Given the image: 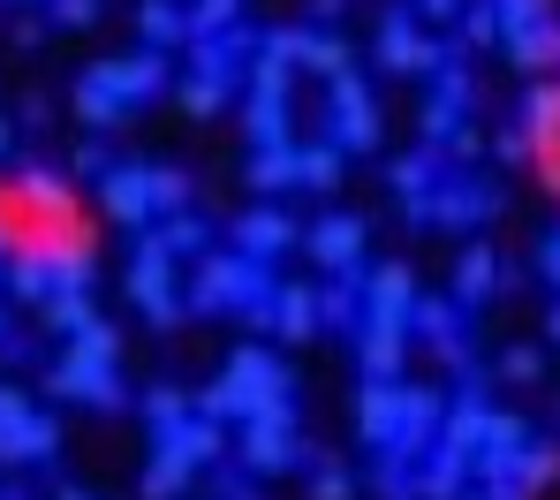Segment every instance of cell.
I'll list each match as a JSON object with an SVG mask.
<instances>
[{"label": "cell", "instance_id": "obj_1", "mask_svg": "<svg viewBox=\"0 0 560 500\" xmlns=\"http://www.w3.org/2000/svg\"><path fill=\"white\" fill-rule=\"evenodd\" d=\"M273 402H295L288 364H280L273 349L243 341V349H228V372L197 395V409H205V417H228V425H250V417H258V409H273Z\"/></svg>", "mask_w": 560, "mask_h": 500}, {"label": "cell", "instance_id": "obj_2", "mask_svg": "<svg viewBox=\"0 0 560 500\" xmlns=\"http://www.w3.org/2000/svg\"><path fill=\"white\" fill-rule=\"evenodd\" d=\"M273 266L250 258V251H205L197 258V281H189V311H243L250 326H266V303H273Z\"/></svg>", "mask_w": 560, "mask_h": 500}, {"label": "cell", "instance_id": "obj_3", "mask_svg": "<svg viewBox=\"0 0 560 500\" xmlns=\"http://www.w3.org/2000/svg\"><path fill=\"white\" fill-rule=\"evenodd\" d=\"M114 357H121V334L98 318L92 334H77L61 357H54V372H46V387L61 402H92V409H121L129 387H121V372H114Z\"/></svg>", "mask_w": 560, "mask_h": 500}, {"label": "cell", "instance_id": "obj_4", "mask_svg": "<svg viewBox=\"0 0 560 500\" xmlns=\"http://www.w3.org/2000/svg\"><path fill=\"white\" fill-rule=\"evenodd\" d=\"M288 92H295V61L280 54V38L266 31V54L250 61V100H243V121H250V152H266V144H295V114H288Z\"/></svg>", "mask_w": 560, "mask_h": 500}, {"label": "cell", "instance_id": "obj_5", "mask_svg": "<svg viewBox=\"0 0 560 500\" xmlns=\"http://www.w3.org/2000/svg\"><path fill=\"white\" fill-rule=\"evenodd\" d=\"M129 303L167 334V326H183V311H189V296H183V281H175V251L160 243V235H144L137 243V258H129Z\"/></svg>", "mask_w": 560, "mask_h": 500}, {"label": "cell", "instance_id": "obj_6", "mask_svg": "<svg viewBox=\"0 0 560 500\" xmlns=\"http://www.w3.org/2000/svg\"><path fill=\"white\" fill-rule=\"evenodd\" d=\"M235 447H243V470L250 478H280L303 463V425H295V402H273L258 409L250 425H235Z\"/></svg>", "mask_w": 560, "mask_h": 500}, {"label": "cell", "instance_id": "obj_7", "mask_svg": "<svg viewBox=\"0 0 560 500\" xmlns=\"http://www.w3.org/2000/svg\"><path fill=\"white\" fill-rule=\"evenodd\" d=\"M318 137H334L349 160H357V152H378V100H372V84H364L357 69L326 84V129H318Z\"/></svg>", "mask_w": 560, "mask_h": 500}, {"label": "cell", "instance_id": "obj_8", "mask_svg": "<svg viewBox=\"0 0 560 500\" xmlns=\"http://www.w3.org/2000/svg\"><path fill=\"white\" fill-rule=\"evenodd\" d=\"M447 54H455V46H440L409 0L378 15V69H394V77H424V69H440Z\"/></svg>", "mask_w": 560, "mask_h": 500}, {"label": "cell", "instance_id": "obj_9", "mask_svg": "<svg viewBox=\"0 0 560 500\" xmlns=\"http://www.w3.org/2000/svg\"><path fill=\"white\" fill-rule=\"evenodd\" d=\"M469 100H477V77L463 69V46H455V54L432 69V100H424V114H417V129H424V144H432V152H440V144H455V137L469 129V121H463Z\"/></svg>", "mask_w": 560, "mask_h": 500}, {"label": "cell", "instance_id": "obj_10", "mask_svg": "<svg viewBox=\"0 0 560 500\" xmlns=\"http://www.w3.org/2000/svg\"><path fill=\"white\" fill-rule=\"evenodd\" d=\"M92 84H106L121 106H144L167 92V54H152V46H137V54H121V61H92L84 69Z\"/></svg>", "mask_w": 560, "mask_h": 500}, {"label": "cell", "instance_id": "obj_11", "mask_svg": "<svg viewBox=\"0 0 560 500\" xmlns=\"http://www.w3.org/2000/svg\"><path fill=\"white\" fill-rule=\"evenodd\" d=\"M364 243H372V220L364 212L311 220V266H326V274H364Z\"/></svg>", "mask_w": 560, "mask_h": 500}, {"label": "cell", "instance_id": "obj_12", "mask_svg": "<svg viewBox=\"0 0 560 500\" xmlns=\"http://www.w3.org/2000/svg\"><path fill=\"white\" fill-rule=\"evenodd\" d=\"M273 38H280V54H288L295 69H311V77H326V84L357 69V54H349V38H334L326 23H288V31H273Z\"/></svg>", "mask_w": 560, "mask_h": 500}, {"label": "cell", "instance_id": "obj_13", "mask_svg": "<svg viewBox=\"0 0 560 500\" xmlns=\"http://www.w3.org/2000/svg\"><path fill=\"white\" fill-rule=\"evenodd\" d=\"M98 205H106L121 228L152 235V220H160V198H152V167H114V175H98Z\"/></svg>", "mask_w": 560, "mask_h": 500}, {"label": "cell", "instance_id": "obj_14", "mask_svg": "<svg viewBox=\"0 0 560 500\" xmlns=\"http://www.w3.org/2000/svg\"><path fill=\"white\" fill-rule=\"evenodd\" d=\"M295 243H303V235H295V220H288L273 198L235 212V251H250V258H266V266H273V258H288V251H295Z\"/></svg>", "mask_w": 560, "mask_h": 500}, {"label": "cell", "instance_id": "obj_15", "mask_svg": "<svg viewBox=\"0 0 560 500\" xmlns=\"http://www.w3.org/2000/svg\"><path fill=\"white\" fill-rule=\"evenodd\" d=\"M357 432L372 455H394L401 447V380H364L357 395Z\"/></svg>", "mask_w": 560, "mask_h": 500}, {"label": "cell", "instance_id": "obj_16", "mask_svg": "<svg viewBox=\"0 0 560 500\" xmlns=\"http://www.w3.org/2000/svg\"><path fill=\"white\" fill-rule=\"evenodd\" d=\"M492 212H500V190H485V183H469V175H455V183L432 190V228H447V235H469V228L492 220Z\"/></svg>", "mask_w": 560, "mask_h": 500}, {"label": "cell", "instance_id": "obj_17", "mask_svg": "<svg viewBox=\"0 0 560 500\" xmlns=\"http://www.w3.org/2000/svg\"><path fill=\"white\" fill-rule=\"evenodd\" d=\"M8 198L23 205V212H38L46 228H69V220H77V190H69V183H61L54 167H23Z\"/></svg>", "mask_w": 560, "mask_h": 500}, {"label": "cell", "instance_id": "obj_18", "mask_svg": "<svg viewBox=\"0 0 560 500\" xmlns=\"http://www.w3.org/2000/svg\"><path fill=\"white\" fill-rule=\"evenodd\" d=\"M326 318H318V289L311 281H280L273 303H266V334H280V341H311Z\"/></svg>", "mask_w": 560, "mask_h": 500}, {"label": "cell", "instance_id": "obj_19", "mask_svg": "<svg viewBox=\"0 0 560 500\" xmlns=\"http://www.w3.org/2000/svg\"><path fill=\"white\" fill-rule=\"evenodd\" d=\"M508 289V266L492 258V243H463L455 251V303H492Z\"/></svg>", "mask_w": 560, "mask_h": 500}, {"label": "cell", "instance_id": "obj_20", "mask_svg": "<svg viewBox=\"0 0 560 500\" xmlns=\"http://www.w3.org/2000/svg\"><path fill=\"white\" fill-rule=\"evenodd\" d=\"M61 447V425L46 417V409H31V417H15L8 432H0V463H46Z\"/></svg>", "mask_w": 560, "mask_h": 500}, {"label": "cell", "instance_id": "obj_21", "mask_svg": "<svg viewBox=\"0 0 560 500\" xmlns=\"http://www.w3.org/2000/svg\"><path fill=\"white\" fill-rule=\"evenodd\" d=\"M0 274H8V296L15 303H54V289H61V281H54V258H46L38 243H31V251H8Z\"/></svg>", "mask_w": 560, "mask_h": 500}, {"label": "cell", "instance_id": "obj_22", "mask_svg": "<svg viewBox=\"0 0 560 500\" xmlns=\"http://www.w3.org/2000/svg\"><path fill=\"white\" fill-rule=\"evenodd\" d=\"M508 61H515V69H530V77H546V69H560V23H553V15L523 23V31L508 38Z\"/></svg>", "mask_w": 560, "mask_h": 500}, {"label": "cell", "instance_id": "obj_23", "mask_svg": "<svg viewBox=\"0 0 560 500\" xmlns=\"http://www.w3.org/2000/svg\"><path fill=\"white\" fill-rule=\"evenodd\" d=\"M463 478H469V455H455V447H432L424 463H417V500H463Z\"/></svg>", "mask_w": 560, "mask_h": 500}, {"label": "cell", "instance_id": "obj_24", "mask_svg": "<svg viewBox=\"0 0 560 500\" xmlns=\"http://www.w3.org/2000/svg\"><path fill=\"white\" fill-rule=\"evenodd\" d=\"M455 311H463L455 296H417V334H424L447 364H463V326H455Z\"/></svg>", "mask_w": 560, "mask_h": 500}, {"label": "cell", "instance_id": "obj_25", "mask_svg": "<svg viewBox=\"0 0 560 500\" xmlns=\"http://www.w3.org/2000/svg\"><path fill=\"white\" fill-rule=\"evenodd\" d=\"M137 31H144V46H152V54H167V46H197L189 8H175V0H144V8H137Z\"/></svg>", "mask_w": 560, "mask_h": 500}, {"label": "cell", "instance_id": "obj_26", "mask_svg": "<svg viewBox=\"0 0 560 500\" xmlns=\"http://www.w3.org/2000/svg\"><path fill=\"white\" fill-rule=\"evenodd\" d=\"M250 190H303V160H295V144H266V152H250Z\"/></svg>", "mask_w": 560, "mask_h": 500}, {"label": "cell", "instance_id": "obj_27", "mask_svg": "<svg viewBox=\"0 0 560 500\" xmlns=\"http://www.w3.org/2000/svg\"><path fill=\"white\" fill-rule=\"evenodd\" d=\"M295 160H303V190H341L349 152H341L334 137H303V144H295Z\"/></svg>", "mask_w": 560, "mask_h": 500}, {"label": "cell", "instance_id": "obj_28", "mask_svg": "<svg viewBox=\"0 0 560 500\" xmlns=\"http://www.w3.org/2000/svg\"><path fill=\"white\" fill-rule=\"evenodd\" d=\"M38 318L61 334V341H77V334H92L98 326V311H92V289H61L54 303H38Z\"/></svg>", "mask_w": 560, "mask_h": 500}, {"label": "cell", "instance_id": "obj_29", "mask_svg": "<svg viewBox=\"0 0 560 500\" xmlns=\"http://www.w3.org/2000/svg\"><path fill=\"white\" fill-rule=\"evenodd\" d=\"M69 106H77V121H84V129H121V121H129V106L114 100L106 84H92V77H77V92H69Z\"/></svg>", "mask_w": 560, "mask_h": 500}, {"label": "cell", "instance_id": "obj_30", "mask_svg": "<svg viewBox=\"0 0 560 500\" xmlns=\"http://www.w3.org/2000/svg\"><path fill=\"white\" fill-rule=\"evenodd\" d=\"M152 235H160L175 258H205V251H212V220H205V212H167Z\"/></svg>", "mask_w": 560, "mask_h": 500}, {"label": "cell", "instance_id": "obj_31", "mask_svg": "<svg viewBox=\"0 0 560 500\" xmlns=\"http://www.w3.org/2000/svg\"><path fill=\"white\" fill-rule=\"evenodd\" d=\"M463 46H508V23H500L492 0H469L463 8Z\"/></svg>", "mask_w": 560, "mask_h": 500}, {"label": "cell", "instance_id": "obj_32", "mask_svg": "<svg viewBox=\"0 0 560 500\" xmlns=\"http://www.w3.org/2000/svg\"><path fill=\"white\" fill-rule=\"evenodd\" d=\"M553 478H560V447L530 440V447H523V470H515V486H523V493H538V486H553Z\"/></svg>", "mask_w": 560, "mask_h": 500}, {"label": "cell", "instance_id": "obj_33", "mask_svg": "<svg viewBox=\"0 0 560 500\" xmlns=\"http://www.w3.org/2000/svg\"><path fill=\"white\" fill-rule=\"evenodd\" d=\"M500 380H515V387H538V380H546V349H530V341L500 349Z\"/></svg>", "mask_w": 560, "mask_h": 500}, {"label": "cell", "instance_id": "obj_34", "mask_svg": "<svg viewBox=\"0 0 560 500\" xmlns=\"http://www.w3.org/2000/svg\"><path fill=\"white\" fill-rule=\"evenodd\" d=\"M235 23H243V0H197V8H189V31H197V38H220V31H235Z\"/></svg>", "mask_w": 560, "mask_h": 500}, {"label": "cell", "instance_id": "obj_35", "mask_svg": "<svg viewBox=\"0 0 560 500\" xmlns=\"http://www.w3.org/2000/svg\"><path fill=\"white\" fill-rule=\"evenodd\" d=\"M144 417H152V425H183V417H189V387H175V380H160V387L144 395Z\"/></svg>", "mask_w": 560, "mask_h": 500}, {"label": "cell", "instance_id": "obj_36", "mask_svg": "<svg viewBox=\"0 0 560 500\" xmlns=\"http://www.w3.org/2000/svg\"><path fill=\"white\" fill-rule=\"evenodd\" d=\"M152 198H160V212H189V175L183 167H152Z\"/></svg>", "mask_w": 560, "mask_h": 500}, {"label": "cell", "instance_id": "obj_37", "mask_svg": "<svg viewBox=\"0 0 560 500\" xmlns=\"http://www.w3.org/2000/svg\"><path fill=\"white\" fill-rule=\"evenodd\" d=\"M311 500H357L349 470H341V463H318V478H311Z\"/></svg>", "mask_w": 560, "mask_h": 500}, {"label": "cell", "instance_id": "obj_38", "mask_svg": "<svg viewBox=\"0 0 560 500\" xmlns=\"http://www.w3.org/2000/svg\"><path fill=\"white\" fill-rule=\"evenodd\" d=\"M492 152H500L508 167H523V160H538V137H530V129H500V137H492Z\"/></svg>", "mask_w": 560, "mask_h": 500}, {"label": "cell", "instance_id": "obj_39", "mask_svg": "<svg viewBox=\"0 0 560 500\" xmlns=\"http://www.w3.org/2000/svg\"><path fill=\"white\" fill-rule=\"evenodd\" d=\"M500 8V23H508V38L523 31V23H538V15H553V0H492Z\"/></svg>", "mask_w": 560, "mask_h": 500}, {"label": "cell", "instance_id": "obj_40", "mask_svg": "<svg viewBox=\"0 0 560 500\" xmlns=\"http://www.w3.org/2000/svg\"><path fill=\"white\" fill-rule=\"evenodd\" d=\"M54 23H61V31H92L98 0H54Z\"/></svg>", "mask_w": 560, "mask_h": 500}, {"label": "cell", "instance_id": "obj_41", "mask_svg": "<svg viewBox=\"0 0 560 500\" xmlns=\"http://www.w3.org/2000/svg\"><path fill=\"white\" fill-rule=\"evenodd\" d=\"M409 8H417V15H424V23L440 31V23H455V15H463L469 0H409Z\"/></svg>", "mask_w": 560, "mask_h": 500}, {"label": "cell", "instance_id": "obj_42", "mask_svg": "<svg viewBox=\"0 0 560 500\" xmlns=\"http://www.w3.org/2000/svg\"><path fill=\"white\" fill-rule=\"evenodd\" d=\"M15 417H31V395H23V387H8V380H0V432H8V425H15Z\"/></svg>", "mask_w": 560, "mask_h": 500}, {"label": "cell", "instance_id": "obj_43", "mask_svg": "<svg viewBox=\"0 0 560 500\" xmlns=\"http://www.w3.org/2000/svg\"><path fill=\"white\" fill-rule=\"evenodd\" d=\"M538 274L553 281V296H560V228H553V235H546V243H538Z\"/></svg>", "mask_w": 560, "mask_h": 500}, {"label": "cell", "instance_id": "obj_44", "mask_svg": "<svg viewBox=\"0 0 560 500\" xmlns=\"http://www.w3.org/2000/svg\"><path fill=\"white\" fill-rule=\"evenodd\" d=\"M77 175H114V160H106V144H84V152H77Z\"/></svg>", "mask_w": 560, "mask_h": 500}, {"label": "cell", "instance_id": "obj_45", "mask_svg": "<svg viewBox=\"0 0 560 500\" xmlns=\"http://www.w3.org/2000/svg\"><path fill=\"white\" fill-rule=\"evenodd\" d=\"M220 500H258V493H250V478H220Z\"/></svg>", "mask_w": 560, "mask_h": 500}, {"label": "cell", "instance_id": "obj_46", "mask_svg": "<svg viewBox=\"0 0 560 500\" xmlns=\"http://www.w3.org/2000/svg\"><path fill=\"white\" fill-rule=\"evenodd\" d=\"M538 160H546V175H553V190H560V137L546 144V152H538Z\"/></svg>", "mask_w": 560, "mask_h": 500}, {"label": "cell", "instance_id": "obj_47", "mask_svg": "<svg viewBox=\"0 0 560 500\" xmlns=\"http://www.w3.org/2000/svg\"><path fill=\"white\" fill-rule=\"evenodd\" d=\"M341 8H349V0H311V15H318V23H326V15H341Z\"/></svg>", "mask_w": 560, "mask_h": 500}, {"label": "cell", "instance_id": "obj_48", "mask_svg": "<svg viewBox=\"0 0 560 500\" xmlns=\"http://www.w3.org/2000/svg\"><path fill=\"white\" fill-rule=\"evenodd\" d=\"M546 334H553V341H560V296H553V311H546Z\"/></svg>", "mask_w": 560, "mask_h": 500}, {"label": "cell", "instance_id": "obj_49", "mask_svg": "<svg viewBox=\"0 0 560 500\" xmlns=\"http://www.w3.org/2000/svg\"><path fill=\"white\" fill-rule=\"evenodd\" d=\"M54 500H92V493H77V486H61V493H54Z\"/></svg>", "mask_w": 560, "mask_h": 500}, {"label": "cell", "instance_id": "obj_50", "mask_svg": "<svg viewBox=\"0 0 560 500\" xmlns=\"http://www.w3.org/2000/svg\"><path fill=\"white\" fill-rule=\"evenodd\" d=\"M530 500H560V478H553V493H530Z\"/></svg>", "mask_w": 560, "mask_h": 500}, {"label": "cell", "instance_id": "obj_51", "mask_svg": "<svg viewBox=\"0 0 560 500\" xmlns=\"http://www.w3.org/2000/svg\"><path fill=\"white\" fill-rule=\"evenodd\" d=\"M0 500H23V493H15V486H0Z\"/></svg>", "mask_w": 560, "mask_h": 500}, {"label": "cell", "instance_id": "obj_52", "mask_svg": "<svg viewBox=\"0 0 560 500\" xmlns=\"http://www.w3.org/2000/svg\"><path fill=\"white\" fill-rule=\"evenodd\" d=\"M0 152H8V121H0Z\"/></svg>", "mask_w": 560, "mask_h": 500}, {"label": "cell", "instance_id": "obj_53", "mask_svg": "<svg viewBox=\"0 0 560 500\" xmlns=\"http://www.w3.org/2000/svg\"><path fill=\"white\" fill-rule=\"evenodd\" d=\"M8 8H15V0H8Z\"/></svg>", "mask_w": 560, "mask_h": 500}]
</instances>
